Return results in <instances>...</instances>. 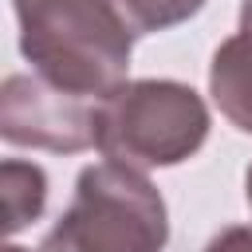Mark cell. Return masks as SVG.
<instances>
[{
	"label": "cell",
	"mask_w": 252,
	"mask_h": 252,
	"mask_svg": "<svg viewBox=\"0 0 252 252\" xmlns=\"http://www.w3.org/2000/svg\"><path fill=\"white\" fill-rule=\"evenodd\" d=\"M4 252H28V248H16V244H8V248H4Z\"/></svg>",
	"instance_id": "obj_10"
},
{
	"label": "cell",
	"mask_w": 252,
	"mask_h": 252,
	"mask_svg": "<svg viewBox=\"0 0 252 252\" xmlns=\"http://www.w3.org/2000/svg\"><path fill=\"white\" fill-rule=\"evenodd\" d=\"M98 106L94 98L71 94L47 79L8 75L0 87V138L8 146H32L51 154L91 150L98 138Z\"/></svg>",
	"instance_id": "obj_4"
},
{
	"label": "cell",
	"mask_w": 252,
	"mask_h": 252,
	"mask_svg": "<svg viewBox=\"0 0 252 252\" xmlns=\"http://www.w3.org/2000/svg\"><path fill=\"white\" fill-rule=\"evenodd\" d=\"M0 197H4V232L16 236L32 220H39L47 205V173L35 161L8 158L0 165Z\"/></svg>",
	"instance_id": "obj_6"
},
{
	"label": "cell",
	"mask_w": 252,
	"mask_h": 252,
	"mask_svg": "<svg viewBox=\"0 0 252 252\" xmlns=\"http://www.w3.org/2000/svg\"><path fill=\"white\" fill-rule=\"evenodd\" d=\"M165 240L169 209L158 185L142 169L94 161L79 169L75 197L39 252H161Z\"/></svg>",
	"instance_id": "obj_2"
},
{
	"label": "cell",
	"mask_w": 252,
	"mask_h": 252,
	"mask_svg": "<svg viewBox=\"0 0 252 252\" xmlns=\"http://www.w3.org/2000/svg\"><path fill=\"white\" fill-rule=\"evenodd\" d=\"M205 252H252V224H228V228H220L205 244Z\"/></svg>",
	"instance_id": "obj_8"
},
{
	"label": "cell",
	"mask_w": 252,
	"mask_h": 252,
	"mask_svg": "<svg viewBox=\"0 0 252 252\" xmlns=\"http://www.w3.org/2000/svg\"><path fill=\"white\" fill-rule=\"evenodd\" d=\"M244 201H248V209H252V165L244 169Z\"/></svg>",
	"instance_id": "obj_9"
},
{
	"label": "cell",
	"mask_w": 252,
	"mask_h": 252,
	"mask_svg": "<svg viewBox=\"0 0 252 252\" xmlns=\"http://www.w3.org/2000/svg\"><path fill=\"white\" fill-rule=\"evenodd\" d=\"M114 4L134 35H154V32L177 28L205 8V0H114Z\"/></svg>",
	"instance_id": "obj_7"
},
{
	"label": "cell",
	"mask_w": 252,
	"mask_h": 252,
	"mask_svg": "<svg viewBox=\"0 0 252 252\" xmlns=\"http://www.w3.org/2000/svg\"><path fill=\"white\" fill-rule=\"evenodd\" d=\"M209 94L240 134H252V0L240 4L236 32L213 51Z\"/></svg>",
	"instance_id": "obj_5"
},
{
	"label": "cell",
	"mask_w": 252,
	"mask_h": 252,
	"mask_svg": "<svg viewBox=\"0 0 252 252\" xmlns=\"http://www.w3.org/2000/svg\"><path fill=\"white\" fill-rule=\"evenodd\" d=\"M205 98L177 79H130L98 106L94 150L130 169H169L189 161L209 138Z\"/></svg>",
	"instance_id": "obj_3"
},
{
	"label": "cell",
	"mask_w": 252,
	"mask_h": 252,
	"mask_svg": "<svg viewBox=\"0 0 252 252\" xmlns=\"http://www.w3.org/2000/svg\"><path fill=\"white\" fill-rule=\"evenodd\" d=\"M12 8L20 51L39 79L94 102L130 83L138 35L114 0H12Z\"/></svg>",
	"instance_id": "obj_1"
}]
</instances>
